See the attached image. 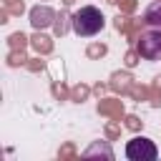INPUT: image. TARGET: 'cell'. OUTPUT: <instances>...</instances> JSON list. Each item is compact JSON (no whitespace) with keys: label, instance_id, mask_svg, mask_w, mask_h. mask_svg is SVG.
Instances as JSON below:
<instances>
[{"label":"cell","instance_id":"obj_1","mask_svg":"<svg viewBox=\"0 0 161 161\" xmlns=\"http://www.w3.org/2000/svg\"><path fill=\"white\" fill-rule=\"evenodd\" d=\"M103 25H106V18H103V13H101L98 8H93V5H83L80 10H75V13L70 15V28H73V33L80 35V38H91V35L101 33Z\"/></svg>","mask_w":161,"mask_h":161},{"label":"cell","instance_id":"obj_2","mask_svg":"<svg viewBox=\"0 0 161 161\" xmlns=\"http://www.w3.org/2000/svg\"><path fill=\"white\" fill-rule=\"evenodd\" d=\"M126 156H128L131 161H153V158L158 156V148L153 146L151 138L136 136V138H131V141L126 143Z\"/></svg>","mask_w":161,"mask_h":161},{"label":"cell","instance_id":"obj_5","mask_svg":"<svg viewBox=\"0 0 161 161\" xmlns=\"http://www.w3.org/2000/svg\"><path fill=\"white\" fill-rule=\"evenodd\" d=\"M143 20H146L151 28H161V0H156V3H151V5L146 8Z\"/></svg>","mask_w":161,"mask_h":161},{"label":"cell","instance_id":"obj_4","mask_svg":"<svg viewBox=\"0 0 161 161\" xmlns=\"http://www.w3.org/2000/svg\"><path fill=\"white\" fill-rule=\"evenodd\" d=\"M53 20H55V13H53V8H48V5H38V8L30 10V25H33L35 30L48 28Z\"/></svg>","mask_w":161,"mask_h":161},{"label":"cell","instance_id":"obj_3","mask_svg":"<svg viewBox=\"0 0 161 161\" xmlns=\"http://www.w3.org/2000/svg\"><path fill=\"white\" fill-rule=\"evenodd\" d=\"M136 50L146 60H158L161 58V28H153L148 33H141V38L136 43Z\"/></svg>","mask_w":161,"mask_h":161}]
</instances>
